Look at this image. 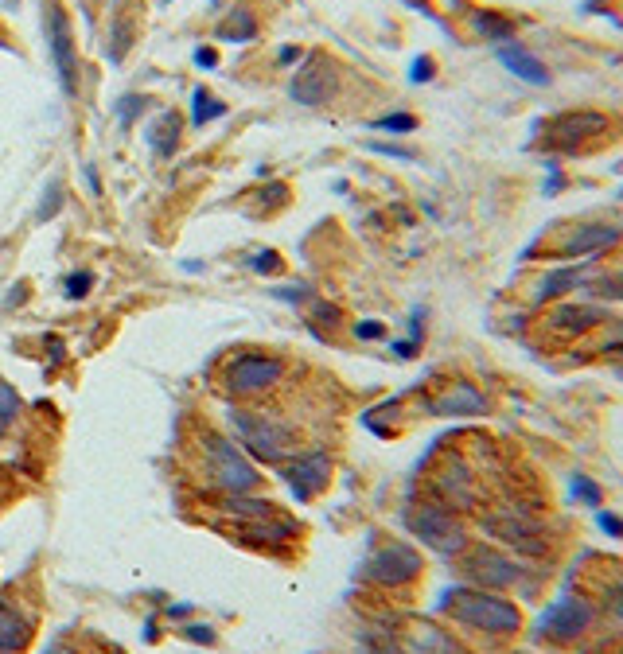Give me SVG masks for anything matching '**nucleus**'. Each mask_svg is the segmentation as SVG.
Returning <instances> with one entry per match:
<instances>
[{
    "label": "nucleus",
    "mask_w": 623,
    "mask_h": 654,
    "mask_svg": "<svg viewBox=\"0 0 623 654\" xmlns=\"http://www.w3.org/2000/svg\"><path fill=\"white\" fill-rule=\"evenodd\" d=\"M440 608L487 635H514L522 627V612L511 600H503L499 592H487V588H448L440 596Z\"/></svg>",
    "instance_id": "nucleus-1"
},
{
    "label": "nucleus",
    "mask_w": 623,
    "mask_h": 654,
    "mask_svg": "<svg viewBox=\"0 0 623 654\" xmlns=\"http://www.w3.org/2000/svg\"><path fill=\"white\" fill-rule=\"evenodd\" d=\"M203 448H207V479H211L215 487L230 491V495H250V491H257L261 475H257L254 464L242 456V448H238L234 440H226V436H219V433H207Z\"/></svg>",
    "instance_id": "nucleus-2"
},
{
    "label": "nucleus",
    "mask_w": 623,
    "mask_h": 654,
    "mask_svg": "<svg viewBox=\"0 0 623 654\" xmlns=\"http://www.w3.org/2000/svg\"><path fill=\"white\" fill-rule=\"evenodd\" d=\"M234 429L246 452H254L257 460L269 464H285L289 456H296V433L285 421L273 417H257V413H234Z\"/></svg>",
    "instance_id": "nucleus-3"
},
{
    "label": "nucleus",
    "mask_w": 623,
    "mask_h": 654,
    "mask_svg": "<svg viewBox=\"0 0 623 654\" xmlns=\"http://www.w3.org/2000/svg\"><path fill=\"white\" fill-rule=\"evenodd\" d=\"M592 623V604L565 592L553 608H546V616L538 619V635H546L550 643H577Z\"/></svg>",
    "instance_id": "nucleus-4"
},
{
    "label": "nucleus",
    "mask_w": 623,
    "mask_h": 654,
    "mask_svg": "<svg viewBox=\"0 0 623 654\" xmlns=\"http://www.w3.org/2000/svg\"><path fill=\"white\" fill-rule=\"evenodd\" d=\"M405 522H409V530H413L421 542L440 549V553H456V549L468 545L464 526H460L452 514H444V510H437V507H409Z\"/></svg>",
    "instance_id": "nucleus-5"
},
{
    "label": "nucleus",
    "mask_w": 623,
    "mask_h": 654,
    "mask_svg": "<svg viewBox=\"0 0 623 654\" xmlns=\"http://www.w3.org/2000/svg\"><path fill=\"white\" fill-rule=\"evenodd\" d=\"M608 129V117L604 113H596V109H565V113H557L550 117V125H546V141L550 148H581L588 145L592 137H600Z\"/></svg>",
    "instance_id": "nucleus-6"
},
{
    "label": "nucleus",
    "mask_w": 623,
    "mask_h": 654,
    "mask_svg": "<svg viewBox=\"0 0 623 654\" xmlns=\"http://www.w3.org/2000/svg\"><path fill=\"white\" fill-rule=\"evenodd\" d=\"M281 468V479L293 487L300 499H312L320 495L331 483V456L324 448H312V452H296L293 460L277 464Z\"/></svg>",
    "instance_id": "nucleus-7"
},
{
    "label": "nucleus",
    "mask_w": 623,
    "mask_h": 654,
    "mask_svg": "<svg viewBox=\"0 0 623 654\" xmlns=\"http://www.w3.org/2000/svg\"><path fill=\"white\" fill-rule=\"evenodd\" d=\"M281 378V359L273 355H242L226 370V394L246 398V394H261Z\"/></svg>",
    "instance_id": "nucleus-8"
},
{
    "label": "nucleus",
    "mask_w": 623,
    "mask_h": 654,
    "mask_svg": "<svg viewBox=\"0 0 623 654\" xmlns=\"http://www.w3.org/2000/svg\"><path fill=\"white\" fill-rule=\"evenodd\" d=\"M289 94L300 106H328L331 94H335V67H331V59H324V55L304 59L300 71L293 74V82H289Z\"/></svg>",
    "instance_id": "nucleus-9"
},
{
    "label": "nucleus",
    "mask_w": 623,
    "mask_h": 654,
    "mask_svg": "<svg viewBox=\"0 0 623 654\" xmlns=\"http://www.w3.org/2000/svg\"><path fill=\"white\" fill-rule=\"evenodd\" d=\"M363 573H367V581H378V584H405L421 573V553L413 545L390 542L370 557Z\"/></svg>",
    "instance_id": "nucleus-10"
},
{
    "label": "nucleus",
    "mask_w": 623,
    "mask_h": 654,
    "mask_svg": "<svg viewBox=\"0 0 623 654\" xmlns=\"http://www.w3.org/2000/svg\"><path fill=\"white\" fill-rule=\"evenodd\" d=\"M47 39H51V63H55V74H59V86L74 94V78H78V67H74V39H71V24L63 16L59 4L47 8Z\"/></svg>",
    "instance_id": "nucleus-11"
},
{
    "label": "nucleus",
    "mask_w": 623,
    "mask_h": 654,
    "mask_svg": "<svg viewBox=\"0 0 623 654\" xmlns=\"http://www.w3.org/2000/svg\"><path fill=\"white\" fill-rule=\"evenodd\" d=\"M464 573L472 577V581H479L483 588H507V584H514L518 577H522V569L514 565V561H507L503 553H495V549H476L472 557H464Z\"/></svg>",
    "instance_id": "nucleus-12"
},
{
    "label": "nucleus",
    "mask_w": 623,
    "mask_h": 654,
    "mask_svg": "<svg viewBox=\"0 0 623 654\" xmlns=\"http://www.w3.org/2000/svg\"><path fill=\"white\" fill-rule=\"evenodd\" d=\"M495 59L514 74V78H522V82H530V86H550V67L538 59V55H530V47H522V43H495Z\"/></svg>",
    "instance_id": "nucleus-13"
},
{
    "label": "nucleus",
    "mask_w": 623,
    "mask_h": 654,
    "mask_svg": "<svg viewBox=\"0 0 623 654\" xmlns=\"http://www.w3.org/2000/svg\"><path fill=\"white\" fill-rule=\"evenodd\" d=\"M429 409H433L437 417H483L491 405H487V398L479 394L476 386H468V382H456V386L440 390L437 398L429 401Z\"/></svg>",
    "instance_id": "nucleus-14"
},
{
    "label": "nucleus",
    "mask_w": 623,
    "mask_h": 654,
    "mask_svg": "<svg viewBox=\"0 0 623 654\" xmlns=\"http://www.w3.org/2000/svg\"><path fill=\"white\" fill-rule=\"evenodd\" d=\"M623 234L616 230V226H581L577 230V238H569L565 246H561V254L569 257H596L600 250H608V246H616Z\"/></svg>",
    "instance_id": "nucleus-15"
},
{
    "label": "nucleus",
    "mask_w": 623,
    "mask_h": 654,
    "mask_svg": "<svg viewBox=\"0 0 623 654\" xmlns=\"http://www.w3.org/2000/svg\"><path fill=\"white\" fill-rule=\"evenodd\" d=\"M604 320V312L596 304H561L550 316V327L557 331H569V335H585L592 327Z\"/></svg>",
    "instance_id": "nucleus-16"
},
{
    "label": "nucleus",
    "mask_w": 623,
    "mask_h": 654,
    "mask_svg": "<svg viewBox=\"0 0 623 654\" xmlns=\"http://www.w3.org/2000/svg\"><path fill=\"white\" fill-rule=\"evenodd\" d=\"M28 635H32L28 619L20 616L12 604H0V654L24 651L28 647Z\"/></svg>",
    "instance_id": "nucleus-17"
},
{
    "label": "nucleus",
    "mask_w": 623,
    "mask_h": 654,
    "mask_svg": "<svg viewBox=\"0 0 623 654\" xmlns=\"http://www.w3.org/2000/svg\"><path fill=\"white\" fill-rule=\"evenodd\" d=\"M588 269H592V265H561V269H553L550 277L542 281V289H538V304H550V300L565 296L569 289L585 285V281H588Z\"/></svg>",
    "instance_id": "nucleus-18"
},
{
    "label": "nucleus",
    "mask_w": 623,
    "mask_h": 654,
    "mask_svg": "<svg viewBox=\"0 0 623 654\" xmlns=\"http://www.w3.org/2000/svg\"><path fill=\"white\" fill-rule=\"evenodd\" d=\"M148 141H152V148H156L160 156L176 152V145H180V117H176V113H160V121L152 125Z\"/></svg>",
    "instance_id": "nucleus-19"
},
{
    "label": "nucleus",
    "mask_w": 623,
    "mask_h": 654,
    "mask_svg": "<svg viewBox=\"0 0 623 654\" xmlns=\"http://www.w3.org/2000/svg\"><path fill=\"white\" fill-rule=\"evenodd\" d=\"M585 289H588V296H596V300H623V269L588 277Z\"/></svg>",
    "instance_id": "nucleus-20"
},
{
    "label": "nucleus",
    "mask_w": 623,
    "mask_h": 654,
    "mask_svg": "<svg viewBox=\"0 0 623 654\" xmlns=\"http://www.w3.org/2000/svg\"><path fill=\"white\" fill-rule=\"evenodd\" d=\"M476 28L483 32L487 39H495V43H507L514 36V24L511 20H503V16H495V12H479L476 16Z\"/></svg>",
    "instance_id": "nucleus-21"
},
{
    "label": "nucleus",
    "mask_w": 623,
    "mask_h": 654,
    "mask_svg": "<svg viewBox=\"0 0 623 654\" xmlns=\"http://www.w3.org/2000/svg\"><path fill=\"white\" fill-rule=\"evenodd\" d=\"M254 32H257V24L250 12H230V20L219 28L222 39H254Z\"/></svg>",
    "instance_id": "nucleus-22"
},
{
    "label": "nucleus",
    "mask_w": 623,
    "mask_h": 654,
    "mask_svg": "<svg viewBox=\"0 0 623 654\" xmlns=\"http://www.w3.org/2000/svg\"><path fill=\"white\" fill-rule=\"evenodd\" d=\"M569 499L573 503H588V507H600V487L588 475H573L569 479Z\"/></svg>",
    "instance_id": "nucleus-23"
},
{
    "label": "nucleus",
    "mask_w": 623,
    "mask_h": 654,
    "mask_svg": "<svg viewBox=\"0 0 623 654\" xmlns=\"http://www.w3.org/2000/svg\"><path fill=\"white\" fill-rule=\"evenodd\" d=\"M222 102L219 98H211L207 90H195V113H191V121L195 125H207V121H215V117H222Z\"/></svg>",
    "instance_id": "nucleus-24"
},
{
    "label": "nucleus",
    "mask_w": 623,
    "mask_h": 654,
    "mask_svg": "<svg viewBox=\"0 0 623 654\" xmlns=\"http://www.w3.org/2000/svg\"><path fill=\"white\" fill-rule=\"evenodd\" d=\"M20 417V390L0 378V425H12Z\"/></svg>",
    "instance_id": "nucleus-25"
},
{
    "label": "nucleus",
    "mask_w": 623,
    "mask_h": 654,
    "mask_svg": "<svg viewBox=\"0 0 623 654\" xmlns=\"http://www.w3.org/2000/svg\"><path fill=\"white\" fill-rule=\"evenodd\" d=\"M374 129H386V133H413L417 129V117L413 113H386L374 121Z\"/></svg>",
    "instance_id": "nucleus-26"
},
{
    "label": "nucleus",
    "mask_w": 623,
    "mask_h": 654,
    "mask_svg": "<svg viewBox=\"0 0 623 654\" xmlns=\"http://www.w3.org/2000/svg\"><path fill=\"white\" fill-rule=\"evenodd\" d=\"M596 526H600L608 538H623V518H616L612 510H596Z\"/></svg>",
    "instance_id": "nucleus-27"
},
{
    "label": "nucleus",
    "mask_w": 623,
    "mask_h": 654,
    "mask_svg": "<svg viewBox=\"0 0 623 654\" xmlns=\"http://www.w3.org/2000/svg\"><path fill=\"white\" fill-rule=\"evenodd\" d=\"M433 74H437V63H433L429 55H417V59H413V67H409V78H413V82H429Z\"/></svg>",
    "instance_id": "nucleus-28"
},
{
    "label": "nucleus",
    "mask_w": 623,
    "mask_h": 654,
    "mask_svg": "<svg viewBox=\"0 0 623 654\" xmlns=\"http://www.w3.org/2000/svg\"><path fill=\"white\" fill-rule=\"evenodd\" d=\"M90 285H94L90 273H71V277H67V296H71V300H82V296L90 292Z\"/></svg>",
    "instance_id": "nucleus-29"
},
{
    "label": "nucleus",
    "mask_w": 623,
    "mask_h": 654,
    "mask_svg": "<svg viewBox=\"0 0 623 654\" xmlns=\"http://www.w3.org/2000/svg\"><path fill=\"white\" fill-rule=\"evenodd\" d=\"M141 106H145V98H137V94H129V98H121L117 102V113H121V125H129L137 113H141Z\"/></svg>",
    "instance_id": "nucleus-30"
},
{
    "label": "nucleus",
    "mask_w": 623,
    "mask_h": 654,
    "mask_svg": "<svg viewBox=\"0 0 623 654\" xmlns=\"http://www.w3.org/2000/svg\"><path fill=\"white\" fill-rule=\"evenodd\" d=\"M355 335H359V339H382V335H386V324H382V320H363V324H355Z\"/></svg>",
    "instance_id": "nucleus-31"
},
{
    "label": "nucleus",
    "mask_w": 623,
    "mask_h": 654,
    "mask_svg": "<svg viewBox=\"0 0 623 654\" xmlns=\"http://www.w3.org/2000/svg\"><path fill=\"white\" fill-rule=\"evenodd\" d=\"M184 635L191 639V643H215V631H211V627H203V623H191V627H184Z\"/></svg>",
    "instance_id": "nucleus-32"
},
{
    "label": "nucleus",
    "mask_w": 623,
    "mask_h": 654,
    "mask_svg": "<svg viewBox=\"0 0 623 654\" xmlns=\"http://www.w3.org/2000/svg\"><path fill=\"white\" fill-rule=\"evenodd\" d=\"M277 265H281V257H277V254H257V257H254V269H257V273H273Z\"/></svg>",
    "instance_id": "nucleus-33"
},
{
    "label": "nucleus",
    "mask_w": 623,
    "mask_h": 654,
    "mask_svg": "<svg viewBox=\"0 0 623 654\" xmlns=\"http://www.w3.org/2000/svg\"><path fill=\"white\" fill-rule=\"evenodd\" d=\"M195 63H199V67H215V63H219V55H215L211 47H203V51H195Z\"/></svg>",
    "instance_id": "nucleus-34"
},
{
    "label": "nucleus",
    "mask_w": 623,
    "mask_h": 654,
    "mask_svg": "<svg viewBox=\"0 0 623 654\" xmlns=\"http://www.w3.org/2000/svg\"><path fill=\"white\" fill-rule=\"evenodd\" d=\"M557 187H565V176H561V172H557V168H553V164H550V180H546V195H557Z\"/></svg>",
    "instance_id": "nucleus-35"
},
{
    "label": "nucleus",
    "mask_w": 623,
    "mask_h": 654,
    "mask_svg": "<svg viewBox=\"0 0 623 654\" xmlns=\"http://www.w3.org/2000/svg\"><path fill=\"white\" fill-rule=\"evenodd\" d=\"M374 152H386V156H398V160H413V152H405V148H390V145H370Z\"/></svg>",
    "instance_id": "nucleus-36"
},
{
    "label": "nucleus",
    "mask_w": 623,
    "mask_h": 654,
    "mask_svg": "<svg viewBox=\"0 0 623 654\" xmlns=\"http://www.w3.org/2000/svg\"><path fill=\"white\" fill-rule=\"evenodd\" d=\"M604 351H608V355H616V351H623V324H616V343H608Z\"/></svg>",
    "instance_id": "nucleus-37"
},
{
    "label": "nucleus",
    "mask_w": 623,
    "mask_h": 654,
    "mask_svg": "<svg viewBox=\"0 0 623 654\" xmlns=\"http://www.w3.org/2000/svg\"><path fill=\"white\" fill-rule=\"evenodd\" d=\"M43 654H74L71 647H51V651H43Z\"/></svg>",
    "instance_id": "nucleus-38"
},
{
    "label": "nucleus",
    "mask_w": 623,
    "mask_h": 654,
    "mask_svg": "<svg viewBox=\"0 0 623 654\" xmlns=\"http://www.w3.org/2000/svg\"><path fill=\"white\" fill-rule=\"evenodd\" d=\"M0 429H4V425H0Z\"/></svg>",
    "instance_id": "nucleus-39"
}]
</instances>
